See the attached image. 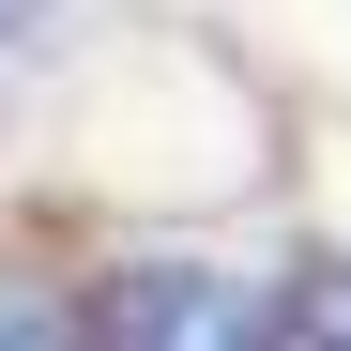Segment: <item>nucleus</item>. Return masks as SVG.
Listing matches in <instances>:
<instances>
[{"mask_svg": "<svg viewBox=\"0 0 351 351\" xmlns=\"http://www.w3.org/2000/svg\"><path fill=\"white\" fill-rule=\"evenodd\" d=\"M92 351H290V306L229 260H123L92 290Z\"/></svg>", "mask_w": 351, "mask_h": 351, "instance_id": "obj_1", "label": "nucleus"}, {"mask_svg": "<svg viewBox=\"0 0 351 351\" xmlns=\"http://www.w3.org/2000/svg\"><path fill=\"white\" fill-rule=\"evenodd\" d=\"M0 351H92V290H62V275H0Z\"/></svg>", "mask_w": 351, "mask_h": 351, "instance_id": "obj_2", "label": "nucleus"}, {"mask_svg": "<svg viewBox=\"0 0 351 351\" xmlns=\"http://www.w3.org/2000/svg\"><path fill=\"white\" fill-rule=\"evenodd\" d=\"M290 336H306V351H351V260L306 275V321H290Z\"/></svg>", "mask_w": 351, "mask_h": 351, "instance_id": "obj_3", "label": "nucleus"}, {"mask_svg": "<svg viewBox=\"0 0 351 351\" xmlns=\"http://www.w3.org/2000/svg\"><path fill=\"white\" fill-rule=\"evenodd\" d=\"M16 31H31V0H0V62H16Z\"/></svg>", "mask_w": 351, "mask_h": 351, "instance_id": "obj_4", "label": "nucleus"}]
</instances>
